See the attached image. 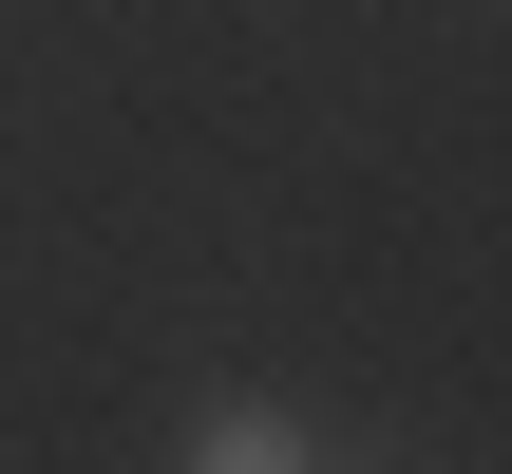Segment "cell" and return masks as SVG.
<instances>
[{
  "instance_id": "obj_1",
  "label": "cell",
  "mask_w": 512,
  "mask_h": 474,
  "mask_svg": "<svg viewBox=\"0 0 512 474\" xmlns=\"http://www.w3.org/2000/svg\"><path fill=\"white\" fill-rule=\"evenodd\" d=\"M190 474H304V437H285V418H209V437H190Z\"/></svg>"
}]
</instances>
